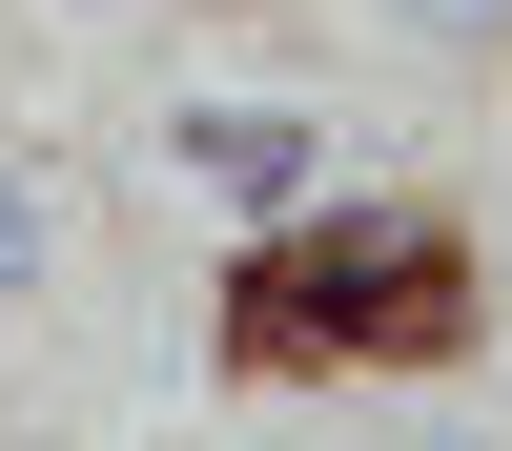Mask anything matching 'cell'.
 <instances>
[{
	"label": "cell",
	"mask_w": 512,
	"mask_h": 451,
	"mask_svg": "<svg viewBox=\"0 0 512 451\" xmlns=\"http://www.w3.org/2000/svg\"><path fill=\"white\" fill-rule=\"evenodd\" d=\"M144 185L205 226H287V205H328V103L308 82H185L144 123Z\"/></svg>",
	"instance_id": "6da1fadb"
},
{
	"label": "cell",
	"mask_w": 512,
	"mask_h": 451,
	"mask_svg": "<svg viewBox=\"0 0 512 451\" xmlns=\"http://www.w3.org/2000/svg\"><path fill=\"white\" fill-rule=\"evenodd\" d=\"M62 287V205H41V164L0 144V349H21V308Z\"/></svg>",
	"instance_id": "7a4b0ae2"
},
{
	"label": "cell",
	"mask_w": 512,
	"mask_h": 451,
	"mask_svg": "<svg viewBox=\"0 0 512 451\" xmlns=\"http://www.w3.org/2000/svg\"><path fill=\"white\" fill-rule=\"evenodd\" d=\"M390 62H512V0H349Z\"/></svg>",
	"instance_id": "3957f363"
},
{
	"label": "cell",
	"mask_w": 512,
	"mask_h": 451,
	"mask_svg": "<svg viewBox=\"0 0 512 451\" xmlns=\"http://www.w3.org/2000/svg\"><path fill=\"white\" fill-rule=\"evenodd\" d=\"M41 21H144V0H41Z\"/></svg>",
	"instance_id": "277c9868"
}]
</instances>
